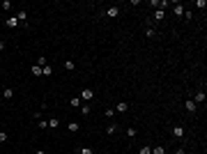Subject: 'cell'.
<instances>
[{
	"label": "cell",
	"mask_w": 207,
	"mask_h": 154,
	"mask_svg": "<svg viewBox=\"0 0 207 154\" xmlns=\"http://www.w3.org/2000/svg\"><path fill=\"white\" fill-rule=\"evenodd\" d=\"M140 154H152V147H150V145H145V147H140Z\"/></svg>",
	"instance_id": "cell-26"
},
{
	"label": "cell",
	"mask_w": 207,
	"mask_h": 154,
	"mask_svg": "<svg viewBox=\"0 0 207 154\" xmlns=\"http://www.w3.org/2000/svg\"><path fill=\"white\" fill-rule=\"evenodd\" d=\"M37 127L39 129H46V127H49V120H37Z\"/></svg>",
	"instance_id": "cell-23"
},
{
	"label": "cell",
	"mask_w": 207,
	"mask_h": 154,
	"mask_svg": "<svg viewBox=\"0 0 207 154\" xmlns=\"http://www.w3.org/2000/svg\"><path fill=\"white\" fill-rule=\"evenodd\" d=\"M2 97H5V99H12V97H14V90H12V87H5Z\"/></svg>",
	"instance_id": "cell-16"
},
{
	"label": "cell",
	"mask_w": 207,
	"mask_h": 154,
	"mask_svg": "<svg viewBox=\"0 0 207 154\" xmlns=\"http://www.w3.org/2000/svg\"><path fill=\"white\" fill-rule=\"evenodd\" d=\"M16 19L21 21V26H23V28H28V12H26V9H19V14H16Z\"/></svg>",
	"instance_id": "cell-4"
},
{
	"label": "cell",
	"mask_w": 207,
	"mask_h": 154,
	"mask_svg": "<svg viewBox=\"0 0 207 154\" xmlns=\"http://www.w3.org/2000/svg\"><path fill=\"white\" fill-rule=\"evenodd\" d=\"M163 19H166V12L163 9H157L154 12V21H163Z\"/></svg>",
	"instance_id": "cell-14"
},
{
	"label": "cell",
	"mask_w": 207,
	"mask_h": 154,
	"mask_svg": "<svg viewBox=\"0 0 207 154\" xmlns=\"http://www.w3.org/2000/svg\"><path fill=\"white\" fill-rule=\"evenodd\" d=\"M120 14H122V7H115V5L106 9V16H108V19H117Z\"/></svg>",
	"instance_id": "cell-2"
},
{
	"label": "cell",
	"mask_w": 207,
	"mask_h": 154,
	"mask_svg": "<svg viewBox=\"0 0 207 154\" xmlns=\"http://www.w3.org/2000/svg\"><path fill=\"white\" fill-rule=\"evenodd\" d=\"M7 140V131H0V143H5Z\"/></svg>",
	"instance_id": "cell-30"
},
{
	"label": "cell",
	"mask_w": 207,
	"mask_h": 154,
	"mask_svg": "<svg viewBox=\"0 0 207 154\" xmlns=\"http://www.w3.org/2000/svg\"><path fill=\"white\" fill-rule=\"evenodd\" d=\"M64 69H67V72H74V62L72 60H64Z\"/></svg>",
	"instance_id": "cell-20"
},
{
	"label": "cell",
	"mask_w": 207,
	"mask_h": 154,
	"mask_svg": "<svg viewBox=\"0 0 207 154\" xmlns=\"http://www.w3.org/2000/svg\"><path fill=\"white\" fill-rule=\"evenodd\" d=\"M196 7H200V9H205V7H207V2H205V0H196Z\"/></svg>",
	"instance_id": "cell-27"
},
{
	"label": "cell",
	"mask_w": 207,
	"mask_h": 154,
	"mask_svg": "<svg viewBox=\"0 0 207 154\" xmlns=\"http://www.w3.org/2000/svg\"><path fill=\"white\" fill-rule=\"evenodd\" d=\"M41 76H51V67L46 64V67H41Z\"/></svg>",
	"instance_id": "cell-24"
},
{
	"label": "cell",
	"mask_w": 207,
	"mask_h": 154,
	"mask_svg": "<svg viewBox=\"0 0 207 154\" xmlns=\"http://www.w3.org/2000/svg\"><path fill=\"white\" fill-rule=\"evenodd\" d=\"M81 97H72V99H69V106H72V108H81Z\"/></svg>",
	"instance_id": "cell-11"
},
{
	"label": "cell",
	"mask_w": 207,
	"mask_h": 154,
	"mask_svg": "<svg viewBox=\"0 0 207 154\" xmlns=\"http://www.w3.org/2000/svg\"><path fill=\"white\" fill-rule=\"evenodd\" d=\"M49 127H51V129H58V127H60V120H58V117H51V120H49Z\"/></svg>",
	"instance_id": "cell-15"
},
{
	"label": "cell",
	"mask_w": 207,
	"mask_h": 154,
	"mask_svg": "<svg viewBox=\"0 0 207 154\" xmlns=\"http://www.w3.org/2000/svg\"><path fill=\"white\" fill-rule=\"evenodd\" d=\"M0 7H2L5 12H9V9H12V2H9V0H2V5H0Z\"/></svg>",
	"instance_id": "cell-21"
},
{
	"label": "cell",
	"mask_w": 207,
	"mask_h": 154,
	"mask_svg": "<svg viewBox=\"0 0 207 154\" xmlns=\"http://www.w3.org/2000/svg\"><path fill=\"white\" fill-rule=\"evenodd\" d=\"M113 110H115V113H127V110H129V104H127V101H120Z\"/></svg>",
	"instance_id": "cell-8"
},
{
	"label": "cell",
	"mask_w": 207,
	"mask_h": 154,
	"mask_svg": "<svg viewBox=\"0 0 207 154\" xmlns=\"http://www.w3.org/2000/svg\"><path fill=\"white\" fill-rule=\"evenodd\" d=\"M106 133H108V136H113V133H117V124H113V122H111L108 127H106Z\"/></svg>",
	"instance_id": "cell-13"
},
{
	"label": "cell",
	"mask_w": 207,
	"mask_h": 154,
	"mask_svg": "<svg viewBox=\"0 0 207 154\" xmlns=\"http://www.w3.org/2000/svg\"><path fill=\"white\" fill-rule=\"evenodd\" d=\"M173 136L175 138H184V127H182V124H175L173 127Z\"/></svg>",
	"instance_id": "cell-6"
},
{
	"label": "cell",
	"mask_w": 207,
	"mask_h": 154,
	"mask_svg": "<svg viewBox=\"0 0 207 154\" xmlns=\"http://www.w3.org/2000/svg\"><path fill=\"white\" fill-rule=\"evenodd\" d=\"M127 136H129V138H136V129H134V127L127 129Z\"/></svg>",
	"instance_id": "cell-28"
},
{
	"label": "cell",
	"mask_w": 207,
	"mask_h": 154,
	"mask_svg": "<svg viewBox=\"0 0 207 154\" xmlns=\"http://www.w3.org/2000/svg\"><path fill=\"white\" fill-rule=\"evenodd\" d=\"M145 35H147V37H157V28L152 26L150 21H147V28H145Z\"/></svg>",
	"instance_id": "cell-9"
},
{
	"label": "cell",
	"mask_w": 207,
	"mask_h": 154,
	"mask_svg": "<svg viewBox=\"0 0 207 154\" xmlns=\"http://www.w3.org/2000/svg\"><path fill=\"white\" fill-rule=\"evenodd\" d=\"M173 14L177 16V19H182V16H184V5L175 2V5H173Z\"/></svg>",
	"instance_id": "cell-5"
},
{
	"label": "cell",
	"mask_w": 207,
	"mask_h": 154,
	"mask_svg": "<svg viewBox=\"0 0 207 154\" xmlns=\"http://www.w3.org/2000/svg\"><path fill=\"white\" fill-rule=\"evenodd\" d=\"M104 115H106V117H115V110H113V108H106Z\"/></svg>",
	"instance_id": "cell-25"
},
{
	"label": "cell",
	"mask_w": 207,
	"mask_h": 154,
	"mask_svg": "<svg viewBox=\"0 0 207 154\" xmlns=\"http://www.w3.org/2000/svg\"><path fill=\"white\" fill-rule=\"evenodd\" d=\"M78 154H92V150H90V147H81Z\"/></svg>",
	"instance_id": "cell-29"
},
{
	"label": "cell",
	"mask_w": 207,
	"mask_h": 154,
	"mask_svg": "<svg viewBox=\"0 0 207 154\" xmlns=\"http://www.w3.org/2000/svg\"><path fill=\"white\" fill-rule=\"evenodd\" d=\"M152 154H166V150L161 145H157V147H152Z\"/></svg>",
	"instance_id": "cell-19"
},
{
	"label": "cell",
	"mask_w": 207,
	"mask_h": 154,
	"mask_svg": "<svg viewBox=\"0 0 207 154\" xmlns=\"http://www.w3.org/2000/svg\"><path fill=\"white\" fill-rule=\"evenodd\" d=\"M92 97H94L92 87H83L81 90V101H92Z\"/></svg>",
	"instance_id": "cell-1"
},
{
	"label": "cell",
	"mask_w": 207,
	"mask_h": 154,
	"mask_svg": "<svg viewBox=\"0 0 207 154\" xmlns=\"http://www.w3.org/2000/svg\"><path fill=\"white\" fill-rule=\"evenodd\" d=\"M67 129H69L72 133H76V131L81 129V124H78V122H69V124H67Z\"/></svg>",
	"instance_id": "cell-12"
},
{
	"label": "cell",
	"mask_w": 207,
	"mask_h": 154,
	"mask_svg": "<svg viewBox=\"0 0 207 154\" xmlns=\"http://www.w3.org/2000/svg\"><path fill=\"white\" fill-rule=\"evenodd\" d=\"M205 90H203V87H200V90L196 92V97H193V101H196V104H205Z\"/></svg>",
	"instance_id": "cell-7"
},
{
	"label": "cell",
	"mask_w": 207,
	"mask_h": 154,
	"mask_svg": "<svg viewBox=\"0 0 207 154\" xmlns=\"http://www.w3.org/2000/svg\"><path fill=\"white\" fill-rule=\"evenodd\" d=\"M184 108H186V113H196V108H198V104L193 101V99H184Z\"/></svg>",
	"instance_id": "cell-3"
},
{
	"label": "cell",
	"mask_w": 207,
	"mask_h": 154,
	"mask_svg": "<svg viewBox=\"0 0 207 154\" xmlns=\"http://www.w3.org/2000/svg\"><path fill=\"white\" fill-rule=\"evenodd\" d=\"M37 64H39V67H46V64H49V60L41 55V58H37Z\"/></svg>",
	"instance_id": "cell-22"
},
{
	"label": "cell",
	"mask_w": 207,
	"mask_h": 154,
	"mask_svg": "<svg viewBox=\"0 0 207 154\" xmlns=\"http://www.w3.org/2000/svg\"><path fill=\"white\" fill-rule=\"evenodd\" d=\"M5 46H7V44H5V41H2V39H0V53H2V51H5Z\"/></svg>",
	"instance_id": "cell-31"
},
{
	"label": "cell",
	"mask_w": 207,
	"mask_h": 154,
	"mask_svg": "<svg viewBox=\"0 0 207 154\" xmlns=\"http://www.w3.org/2000/svg\"><path fill=\"white\" fill-rule=\"evenodd\" d=\"M30 72H32V74L39 78V76H41V67H39V64H32V69H30Z\"/></svg>",
	"instance_id": "cell-17"
},
{
	"label": "cell",
	"mask_w": 207,
	"mask_h": 154,
	"mask_svg": "<svg viewBox=\"0 0 207 154\" xmlns=\"http://www.w3.org/2000/svg\"><path fill=\"white\" fill-rule=\"evenodd\" d=\"M90 110H92V108H90L87 104H81V113H83V115H90Z\"/></svg>",
	"instance_id": "cell-18"
},
{
	"label": "cell",
	"mask_w": 207,
	"mask_h": 154,
	"mask_svg": "<svg viewBox=\"0 0 207 154\" xmlns=\"http://www.w3.org/2000/svg\"><path fill=\"white\" fill-rule=\"evenodd\" d=\"M5 26H7V28H16V26H19V19H16V16H9V19L5 21Z\"/></svg>",
	"instance_id": "cell-10"
},
{
	"label": "cell",
	"mask_w": 207,
	"mask_h": 154,
	"mask_svg": "<svg viewBox=\"0 0 207 154\" xmlns=\"http://www.w3.org/2000/svg\"><path fill=\"white\" fill-rule=\"evenodd\" d=\"M35 154H46V152H44V150H37V152H35Z\"/></svg>",
	"instance_id": "cell-32"
}]
</instances>
